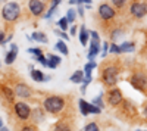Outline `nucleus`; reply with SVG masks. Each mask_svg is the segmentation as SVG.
I'll return each mask as SVG.
<instances>
[{"label":"nucleus","instance_id":"1","mask_svg":"<svg viewBox=\"0 0 147 131\" xmlns=\"http://www.w3.org/2000/svg\"><path fill=\"white\" fill-rule=\"evenodd\" d=\"M65 105L66 100L63 96H56V94H52V96H47L43 100V109L47 113H52V115H57L65 109Z\"/></svg>","mask_w":147,"mask_h":131},{"label":"nucleus","instance_id":"2","mask_svg":"<svg viewBox=\"0 0 147 131\" xmlns=\"http://www.w3.org/2000/svg\"><path fill=\"white\" fill-rule=\"evenodd\" d=\"M119 66L115 65V63H109L107 66L105 65V68L102 69V72H100V77H102V82L109 87V88H112L118 84V80H119Z\"/></svg>","mask_w":147,"mask_h":131},{"label":"nucleus","instance_id":"3","mask_svg":"<svg viewBox=\"0 0 147 131\" xmlns=\"http://www.w3.org/2000/svg\"><path fill=\"white\" fill-rule=\"evenodd\" d=\"M2 18L7 24H13L21 18V6L16 2H6L2 7Z\"/></svg>","mask_w":147,"mask_h":131},{"label":"nucleus","instance_id":"4","mask_svg":"<svg viewBox=\"0 0 147 131\" xmlns=\"http://www.w3.org/2000/svg\"><path fill=\"white\" fill-rule=\"evenodd\" d=\"M129 84L138 91H146L147 90V72L143 69L136 71L129 77Z\"/></svg>","mask_w":147,"mask_h":131},{"label":"nucleus","instance_id":"5","mask_svg":"<svg viewBox=\"0 0 147 131\" xmlns=\"http://www.w3.org/2000/svg\"><path fill=\"white\" fill-rule=\"evenodd\" d=\"M31 108L28 106V103L25 102H15L13 103V115L18 118L19 121L25 122L31 118Z\"/></svg>","mask_w":147,"mask_h":131},{"label":"nucleus","instance_id":"6","mask_svg":"<svg viewBox=\"0 0 147 131\" xmlns=\"http://www.w3.org/2000/svg\"><path fill=\"white\" fill-rule=\"evenodd\" d=\"M106 102H107L109 106H112V108H118V106H121V103L124 102V94H122L121 88L112 87L110 90H107Z\"/></svg>","mask_w":147,"mask_h":131},{"label":"nucleus","instance_id":"7","mask_svg":"<svg viewBox=\"0 0 147 131\" xmlns=\"http://www.w3.org/2000/svg\"><path fill=\"white\" fill-rule=\"evenodd\" d=\"M78 108H80V112L82 116H87V115H100L102 113V109L94 106L93 103L87 102L85 99H80L78 100Z\"/></svg>","mask_w":147,"mask_h":131},{"label":"nucleus","instance_id":"8","mask_svg":"<svg viewBox=\"0 0 147 131\" xmlns=\"http://www.w3.org/2000/svg\"><path fill=\"white\" fill-rule=\"evenodd\" d=\"M97 15H99V18L105 22L107 21H112L115 16H116V10L113 9L112 5H109V3H102L99 6V9H97Z\"/></svg>","mask_w":147,"mask_h":131},{"label":"nucleus","instance_id":"9","mask_svg":"<svg viewBox=\"0 0 147 131\" xmlns=\"http://www.w3.org/2000/svg\"><path fill=\"white\" fill-rule=\"evenodd\" d=\"M129 14L136 19H141L147 15V5L144 2H132L129 5Z\"/></svg>","mask_w":147,"mask_h":131},{"label":"nucleus","instance_id":"10","mask_svg":"<svg viewBox=\"0 0 147 131\" xmlns=\"http://www.w3.org/2000/svg\"><path fill=\"white\" fill-rule=\"evenodd\" d=\"M46 2L43 0H28V10L32 16H41L46 10Z\"/></svg>","mask_w":147,"mask_h":131},{"label":"nucleus","instance_id":"11","mask_svg":"<svg viewBox=\"0 0 147 131\" xmlns=\"http://www.w3.org/2000/svg\"><path fill=\"white\" fill-rule=\"evenodd\" d=\"M13 90H15V94L21 99H30L32 96V90L27 84H24V82H18Z\"/></svg>","mask_w":147,"mask_h":131},{"label":"nucleus","instance_id":"12","mask_svg":"<svg viewBox=\"0 0 147 131\" xmlns=\"http://www.w3.org/2000/svg\"><path fill=\"white\" fill-rule=\"evenodd\" d=\"M0 91H2V94H3V97H5V100L7 102V103H15V90L12 88V87H7V86H0Z\"/></svg>","mask_w":147,"mask_h":131},{"label":"nucleus","instance_id":"13","mask_svg":"<svg viewBox=\"0 0 147 131\" xmlns=\"http://www.w3.org/2000/svg\"><path fill=\"white\" fill-rule=\"evenodd\" d=\"M30 74H31V78L35 81V82H46V81H50L52 77L50 75H44L40 69H30Z\"/></svg>","mask_w":147,"mask_h":131},{"label":"nucleus","instance_id":"14","mask_svg":"<svg viewBox=\"0 0 147 131\" xmlns=\"http://www.w3.org/2000/svg\"><path fill=\"white\" fill-rule=\"evenodd\" d=\"M46 57H47V68H52V69H55V68H57L60 63H62V59H60L57 55L47 53V55H46Z\"/></svg>","mask_w":147,"mask_h":131},{"label":"nucleus","instance_id":"15","mask_svg":"<svg viewBox=\"0 0 147 131\" xmlns=\"http://www.w3.org/2000/svg\"><path fill=\"white\" fill-rule=\"evenodd\" d=\"M84 71L82 69H78V71H75L71 77H69V80H71V82H74V84H82V81H84Z\"/></svg>","mask_w":147,"mask_h":131},{"label":"nucleus","instance_id":"16","mask_svg":"<svg viewBox=\"0 0 147 131\" xmlns=\"http://www.w3.org/2000/svg\"><path fill=\"white\" fill-rule=\"evenodd\" d=\"M88 37H90V31L85 28L84 25H81V27H80V41H81L82 46H87Z\"/></svg>","mask_w":147,"mask_h":131},{"label":"nucleus","instance_id":"17","mask_svg":"<svg viewBox=\"0 0 147 131\" xmlns=\"http://www.w3.org/2000/svg\"><path fill=\"white\" fill-rule=\"evenodd\" d=\"M97 66V63H96V61H90L88 63H85L84 65V78H93V75H91V72H93V69Z\"/></svg>","mask_w":147,"mask_h":131},{"label":"nucleus","instance_id":"18","mask_svg":"<svg viewBox=\"0 0 147 131\" xmlns=\"http://www.w3.org/2000/svg\"><path fill=\"white\" fill-rule=\"evenodd\" d=\"M121 53H129V52H134L136 50V43L134 41H124L121 43Z\"/></svg>","mask_w":147,"mask_h":131},{"label":"nucleus","instance_id":"19","mask_svg":"<svg viewBox=\"0 0 147 131\" xmlns=\"http://www.w3.org/2000/svg\"><path fill=\"white\" fill-rule=\"evenodd\" d=\"M31 40H35L37 43H44V44L49 41L47 40V35L43 31H34L32 35H31Z\"/></svg>","mask_w":147,"mask_h":131},{"label":"nucleus","instance_id":"20","mask_svg":"<svg viewBox=\"0 0 147 131\" xmlns=\"http://www.w3.org/2000/svg\"><path fill=\"white\" fill-rule=\"evenodd\" d=\"M55 49H56V50H59V53H62V55H65V56L69 53V50H68V46H66L65 40H59V41L55 44Z\"/></svg>","mask_w":147,"mask_h":131},{"label":"nucleus","instance_id":"21","mask_svg":"<svg viewBox=\"0 0 147 131\" xmlns=\"http://www.w3.org/2000/svg\"><path fill=\"white\" fill-rule=\"evenodd\" d=\"M53 131H72V128H71V125L66 121H59L53 127Z\"/></svg>","mask_w":147,"mask_h":131},{"label":"nucleus","instance_id":"22","mask_svg":"<svg viewBox=\"0 0 147 131\" xmlns=\"http://www.w3.org/2000/svg\"><path fill=\"white\" fill-rule=\"evenodd\" d=\"M103 96H105V94H103V93H100L99 96L94 97V99L91 100V103H93L94 106H97V108H100L102 111L105 109V106H106V103H105V100H103Z\"/></svg>","mask_w":147,"mask_h":131},{"label":"nucleus","instance_id":"23","mask_svg":"<svg viewBox=\"0 0 147 131\" xmlns=\"http://www.w3.org/2000/svg\"><path fill=\"white\" fill-rule=\"evenodd\" d=\"M122 35H124V31H122L121 28H113L112 31H110V40H112V41H118Z\"/></svg>","mask_w":147,"mask_h":131},{"label":"nucleus","instance_id":"24","mask_svg":"<svg viewBox=\"0 0 147 131\" xmlns=\"http://www.w3.org/2000/svg\"><path fill=\"white\" fill-rule=\"evenodd\" d=\"M16 56H18V53L9 50V52L6 53V56H5V63H6V65H12V63L16 61Z\"/></svg>","mask_w":147,"mask_h":131},{"label":"nucleus","instance_id":"25","mask_svg":"<svg viewBox=\"0 0 147 131\" xmlns=\"http://www.w3.org/2000/svg\"><path fill=\"white\" fill-rule=\"evenodd\" d=\"M65 18L68 19V22H69V24H74V22L77 21V10H75V9H72V7H71V9H68V10H66V16H65Z\"/></svg>","mask_w":147,"mask_h":131},{"label":"nucleus","instance_id":"26","mask_svg":"<svg viewBox=\"0 0 147 131\" xmlns=\"http://www.w3.org/2000/svg\"><path fill=\"white\" fill-rule=\"evenodd\" d=\"M81 131H100V128H99V124L97 122L91 121V122H88L87 125H85Z\"/></svg>","mask_w":147,"mask_h":131},{"label":"nucleus","instance_id":"27","mask_svg":"<svg viewBox=\"0 0 147 131\" xmlns=\"http://www.w3.org/2000/svg\"><path fill=\"white\" fill-rule=\"evenodd\" d=\"M57 25H59V28L62 30V31H68V25H69V22H68V19H66V18H60V19L57 21Z\"/></svg>","mask_w":147,"mask_h":131},{"label":"nucleus","instance_id":"28","mask_svg":"<svg viewBox=\"0 0 147 131\" xmlns=\"http://www.w3.org/2000/svg\"><path fill=\"white\" fill-rule=\"evenodd\" d=\"M31 116H34V118L37 116V120H35V124H38V122H41V121H43V118H44L40 109H34V111L31 112Z\"/></svg>","mask_w":147,"mask_h":131},{"label":"nucleus","instance_id":"29","mask_svg":"<svg viewBox=\"0 0 147 131\" xmlns=\"http://www.w3.org/2000/svg\"><path fill=\"white\" fill-rule=\"evenodd\" d=\"M109 53L119 55V53H121V47H119L116 43H110V46H109Z\"/></svg>","mask_w":147,"mask_h":131},{"label":"nucleus","instance_id":"30","mask_svg":"<svg viewBox=\"0 0 147 131\" xmlns=\"http://www.w3.org/2000/svg\"><path fill=\"white\" fill-rule=\"evenodd\" d=\"M110 3H112V6L116 7V9H122L127 5V0H110Z\"/></svg>","mask_w":147,"mask_h":131},{"label":"nucleus","instance_id":"31","mask_svg":"<svg viewBox=\"0 0 147 131\" xmlns=\"http://www.w3.org/2000/svg\"><path fill=\"white\" fill-rule=\"evenodd\" d=\"M27 52H28V53H32V55H34V57L44 55V53H43V50H41V49H38V47H31V49H28Z\"/></svg>","mask_w":147,"mask_h":131},{"label":"nucleus","instance_id":"32","mask_svg":"<svg viewBox=\"0 0 147 131\" xmlns=\"http://www.w3.org/2000/svg\"><path fill=\"white\" fill-rule=\"evenodd\" d=\"M19 131H38V130H37V127L34 124H25L19 128Z\"/></svg>","mask_w":147,"mask_h":131},{"label":"nucleus","instance_id":"33","mask_svg":"<svg viewBox=\"0 0 147 131\" xmlns=\"http://www.w3.org/2000/svg\"><path fill=\"white\" fill-rule=\"evenodd\" d=\"M55 34L57 35V37H60L62 40H65V41H68V40H69V35H68L65 31H62V30H60V31H59V30H56V31H55Z\"/></svg>","mask_w":147,"mask_h":131},{"label":"nucleus","instance_id":"34","mask_svg":"<svg viewBox=\"0 0 147 131\" xmlns=\"http://www.w3.org/2000/svg\"><path fill=\"white\" fill-rule=\"evenodd\" d=\"M35 59V62H38V63H41L43 66H47V57H46V55H41V56H37V57H34Z\"/></svg>","mask_w":147,"mask_h":131},{"label":"nucleus","instance_id":"35","mask_svg":"<svg viewBox=\"0 0 147 131\" xmlns=\"http://www.w3.org/2000/svg\"><path fill=\"white\" fill-rule=\"evenodd\" d=\"M109 46H110V43L109 41H105L103 43V49H102V57H106L107 56V53H109Z\"/></svg>","mask_w":147,"mask_h":131},{"label":"nucleus","instance_id":"36","mask_svg":"<svg viewBox=\"0 0 147 131\" xmlns=\"http://www.w3.org/2000/svg\"><path fill=\"white\" fill-rule=\"evenodd\" d=\"M56 9H57V7L50 6V7H49V10H47V14H44V18H46V19H50V18L53 16V14L56 12Z\"/></svg>","mask_w":147,"mask_h":131},{"label":"nucleus","instance_id":"37","mask_svg":"<svg viewBox=\"0 0 147 131\" xmlns=\"http://www.w3.org/2000/svg\"><path fill=\"white\" fill-rule=\"evenodd\" d=\"M5 38H6L5 31H3V30H0V46H3V44H5Z\"/></svg>","mask_w":147,"mask_h":131},{"label":"nucleus","instance_id":"38","mask_svg":"<svg viewBox=\"0 0 147 131\" xmlns=\"http://www.w3.org/2000/svg\"><path fill=\"white\" fill-rule=\"evenodd\" d=\"M141 113H143V118L147 121V102L143 105V112H141Z\"/></svg>","mask_w":147,"mask_h":131},{"label":"nucleus","instance_id":"39","mask_svg":"<svg viewBox=\"0 0 147 131\" xmlns=\"http://www.w3.org/2000/svg\"><path fill=\"white\" fill-rule=\"evenodd\" d=\"M84 5H80L78 6V9H77V14L80 15V16H84V7H82Z\"/></svg>","mask_w":147,"mask_h":131},{"label":"nucleus","instance_id":"40","mask_svg":"<svg viewBox=\"0 0 147 131\" xmlns=\"http://www.w3.org/2000/svg\"><path fill=\"white\" fill-rule=\"evenodd\" d=\"M69 5H82V0H69Z\"/></svg>","mask_w":147,"mask_h":131},{"label":"nucleus","instance_id":"41","mask_svg":"<svg viewBox=\"0 0 147 131\" xmlns=\"http://www.w3.org/2000/svg\"><path fill=\"white\" fill-rule=\"evenodd\" d=\"M9 50H12V52H15V53H18V46L16 44H13V43H12L10 44V49Z\"/></svg>","mask_w":147,"mask_h":131},{"label":"nucleus","instance_id":"42","mask_svg":"<svg viewBox=\"0 0 147 131\" xmlns=\"http://www.w3.org/2000/svg\"><path fill=\"white\" fill-rule=\"evenodd\" d=\"M60 3H62V0H52V6H55V7H57Z\"/></svg>","mask_w":147,"mask_h":131},{"label":"nucleus","instance_id":"43","mask_svg":"<svg viewBox=\"0 0 147 131\" xmlns=\"http://www.w3.org/2000/svg\"><path fill=\"white\" fill-rule=\"evenodd\" d=\"M77 30H78L77 25H72V27H71V35H75V34H77Z\"/></svg>","mask_w":147,"mask_h":131},{"label":"nucleus","instance_id":"44","mask_svg":"<svg viewBox=\"0 0 147 131\" xmlns=\"http://www.w3.org/2000/svg\"><path fill=\"white\" fill-rule=\"evenodd\" d=\"M82 5H91V0H82Z\"/></svg>","mask_w":147,"mask_h":131},{"label":"nucleus","instance_id":"45","mask_svg":"<svg viewBox=\"0 0 147 131\" xmlns=\"http://www.w3.org/2000/svg\"><path fill=\"white\" fill-rule=\"evenodd\" d=\"M0 131H10L7 127H2V128H0Z\"/></svg>","mask_w":147,"mask_h":131},{"label":"nucleus","instance_id":"46","mask_svg":"<svg viewBox=\"0 0 147 131\" xmlns=\"http://www.w3.org/2000/svg\"><path fill=\"white\" fill-rule=\"evenodd\" d=\"M2 127H3V121H2V120H0V128H2Z\"/></svg>","mask_w":147,"mask_h":131},{"label":"nucleus","instance_id":"47","mask_svg":"<svg viewBox=\"0 0 147 131\" xmlns=\"http://www.w3.org/2000/svg\"><path fill=\"white\" fill-rule=\"evenodd\" d=\"M0 2H6V0H0Z\"/></svg>","mask_w":147,"mask_h":131},{"label":"nucleus","instance_id":"48","mask_svg":"<svg viewBox=\"0 0 147 131\" xmlns=\"http://www.w3.org/2000/svg\"><path fill=\"white\" fill-rule=\"evenodd\" d=\"M43 2H47V0H43Z\"/></svg>","mask_w":147,"mask_h":131},{"label":"nucleus","instance_id":"49","mask_svg":"<svg viewBox=\"0 0 147 131\" xmlns=\"http://www.w3.org/2000/svg\"><path fill=\"white\" fill-rule=\"evenodd\" d=\"M137 131H141V130H137Z\"/></svg>","mask_w":147,"mask_h":131},{"label":"nucleus","instance_id":"50","mask_svg":"<svg viewBox=\"0 0 147 131\" xmlns=\"http://www.w3.org/2000/svg\"><path fill=\"white\" fill-rule=\"evenodd\" d=\"M0 66H2V65H0Z\"/></svg>","mask_w":147,"mask_h":131}]
</instances>
